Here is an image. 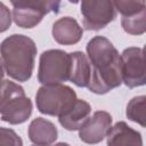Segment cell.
<instances>
[{"mask_svg": "<svg viewBox=\"0 0 146 146\" xmlns=\"http://www.w3.org/2000/svg\"><path fill=\"white\" fill-rule=\"evenodd\" d=\"M13 17L19 27L32 29L38 25L48 13L57 14L59 1H13Z\"/></svg>", "mask_w": 146, "mask_h": 146, "instance_id": "8992f818", "label": "cell"}, {"mask_svg": "<svg viewBox=\"0 0 146 146\" xmlns=\"http://www.w3.org/2000/svg\"><path fill=\"white\" fill-rule=\"evenodd\" d=\"M35 99L41 113L59 117L74 106L78 98L75 91L68 86L52 84L39 88Z\"/></svg>", "mask_w": 146, "mask_h": 146, "instance_id": "277c9868", "label": "cell"}, {"mask_svg": "<svg viewBox=\"0 0 146 146\" xmlns=\"http://www.w3.org/2000/svg\"><path fill=\"white\" fill-rule=\"evenodd\" d=\"M90 64V80L88 89L98 95L106 94L122 83L121 57L105 36L97 35L87 44Z\"/></svg>", "mask_w": 146, "mask_h": 146, "instance_id": "6da1fadb", "label": "cell"}, {"mask_svg": "<svg viewBox=\"0 0 146 146\" xmlns=\"http://www.w3.org/2000/svg\"><path fill=\"white\" fill-rule=\"evenodd\" d=\"M70 55L59 49L46 50L40 56L38 80L43 86L62 84L70 76Z\"/></svg>", "mask_w": 146, "mask_h": 146, "instance_id": "5b68a950", "label": "cell"}, {"mask_svg": "<svg viewBox=\"0 0 146 146\" xmlns=\"http://www.w3.org/2000/svg\"><path fill=\"white\" fill-rule=\"evenodd\" d=\"M91 112L90 105L83 99H76L74 106L64 115L59 116V123L68 131L79 130L88 120Z\"/></svg>", "mask_w": 146, "mask_h": 146, "instance_id": "5bb4252c", "label": "cell"}, {"mask_svg": "<svg viewBox=\"0 0 146 146\" xmlns=\"http://www.w3.org/2000/svg\"><path fill=\"white\" fill-rule=\"evenodd\" d=\"M115 10H119L122 16H131L137 13H139L143 9H146V2L144 0L140 1H112Z\"/></svg>", "mask_w": 146, "mask_h": 146, "instance_id": "e0dca14e", "label": "cell"}, {"mask_svg": "<svg viewBox=\"0 0 146 146\" xmlns=\"http://www.w3.org/2000/svg\"><path fill=\"white\" fill-rule=\"evenodd\" d=\"M81 14L86 30L97 31L111 23L116 15L112 1L107 0H86L81 2Z\"/></svg>", "mask_w": 146, "mask_h": 146, "instance_id": "ba28073f", "label": "cell"}, {"mask_svg": "<svg viewBox=\"0 0 146 146\" xmlns=\"http://www.w3.org/2000/svg\"><path fill=\"white\" fill-rule=\"evenodd\" d=\"M121 24L123 30L129 34H143L146 31V9L131 16H122Z\"/></svg>", "mask_w": 146, "mask_h": 146, "instance_id": "9a60e30c", "label": "cell"}, {"mask_svg": "<svg viewBox=\"0 0 146 146\" xmlns=\"http://www.w3.org/2000/svg\"><path fill=\"white\" fill-rule=\"evenodd\" d=\"M3 78V68H2V63H1V59H0V82Z\"/></svg>", "mask_w": 146, "mask_h": 146, "instance_id": "ffe728a7", "label": "cell"}, {"mask_svg": "<svg viewBox=\"0 0 146 146\" xmlns=\"http://www.w3.org/2000/svg\"><path fill=\"white\" fill-rule=\"evenodd\" d=\"M106 137L107 146H143L141 135L123 121L111 127Z\"/></svg>", "mask_w": 146, "mask_h": 146, "instance_id": "30bf717a", "label": "cell"}, {"mask_svg": "<svg viewBox=\"0 0 146 146\" xmlns=\"http://www.w3.org/2000/svg\"><path fill=\"white\" fill-rule=\"evenodd\" d=\"M57 128L56 125L43 119H34L29 127V138L35 145H50L57 139Z\"/></svg>", "mask_w": 146, "mask_h": 146, "instance_id": "7c38bea8", "label": "cell"}, {"mask_svg": "<svg viewBox=\"0 0 146 146\" xmlns=\"http://www.w3.org/2000/svg\"><path fill=\"white\" fill-rule=\"evenodd\" d=\"M32 146H49V145H32Z\"/></svg>", "mask_w": 146, "mask_h": 146, "instance_id": "7402d4cb", "label": "cell"}, {"mask_svg": "<svg viewBox=\"0 0 146 146\" xmlns=\"http://www.w3.org/2000/svg\"><path fill=\"white\" fill-rule=\"evenodd\" d=\"M55 146H70V145L66 144V143H58V144H56Z\"/></svg>", "mask_w": 146, "mask_h": 146, "instance_id": "44dd1931", "label": "cell"}, {"mask_svg": "<svg viewBox=\"0 0 146 146\" xmlns=\"http://www.w3.org/2000/svg\"><path fill=\"white\" fill-rule=\"evenodd\" d=\"M146 105V97L145 96H137L133 97L127 106V116L129 120L139 123L141 127H145L146 123V114H145V106Z\"/></svg>", "mask_w": 146, "mask_h": 146, "instance_id": "2e32d148", "label": "cell"}, {"mask_svg": "<svg viewBox=\"0 0 146 146\" xmlns=\"http://www.w3.org/2000/svg\"><path fill=\"white\" fill-rule=\"evenodd\" d=\"M32 113V102L25 96L24 89L9 80L0 82L1 120L10 124L25 122Z\"/></svg>", "mask_w": 146, "mask_h": 146, "instance_id": "3957f363", "label": "cell"}, {"mask_svg": "<svg viewBox=\"0 0 146 146\" xmlns=\"http://www.w3.org/2000/svg\"><path fill=\"white\" fill-rule=\"evenodd\" d=\"M70 55V76L68 80L78 87H88L90 80V64L87 56L81 51Z\"/></svg>", "mask_w": 146, "mask_h": 146, "instance_id": "4fadbf2b", "label": "cell"}, {"mask_svg": "<svg viewBox=\"0 0 146 146\" xmlns=\"http://www.w3.org/2000/svg\"><path fill=\"white\" fill-rule=\"evenodd\" d=\"M2 63L7 74L19 81H27L34 68L36 47L32 39L23 34H13L0 46Z\"/></svg>", "mask_w": 146, "mask_h": 146, "instance_id": "7a4b0ae2", "label": "cell"}, {"mask_svg": "<svg viewBox=\"0 0 146 146\" xmlns=\"http://www.w3.org/2000/svg\"><path fill=\"white\" fill-rule=\"evenodd\" d=\"M52 36L60 44H74L82 36V29L72 17H63L52 25Z\"/></svg>", "mask_w": 146, "mask_h": 146, "instance_id": "8fae6325", "label": "cell"}, {"mask_svg": "<svg viewBox=\"0 0 146 146\" xmlns=\"http://www.w3.org/2000/svg\"><path fill=\"white\" fill-rule=\"evenodd\" d=\"M0 146H23V141L14 130L0 127Z\"/></svg>", "mask_w": 146, "mask_h": 146, "instance_id": "ac0fdd59", "label": "cell"}, {"mask_svg": "<svg viewBox=\"0 0 146 146\" xmlns=\"http://www.w3.org/2000/svg\"><path fill=\"white\" fill-rule=\"evenodd\" d=\"M112 127V116L105 111H97L79 129V137L83 143L98 144Z\"/></svg>", "mask_w": 146, "mask_h": 146, "instance_id": "9c48e42d", "label": "cell"}, {"mask_svg": "<svg viewBox=\"0 0 146 146\" xmlns=\"http://www.w3.org/2000/svg\"><path fill=\"white\" fill-rule=\"evenodd\" d=\"M11 24V15L7 6L0 2V33L7 31Z\"/></svg>", "mask_w": 146, "mask_h": 146, "instance_id": "d6986e66", "label": "cell"}, {"mask_svg": "<svg viewBox=\"0 0 146 146\" xmlns=\"http://www.w3.org/2000/svg\"><path fill=\"white\" fill-rule=\"evenodd\" d=\"M121 57L122 81L129 88L144 86L146 82V65L144 49L130 47L123 50Z\"/></svg>", "mask_w": 146, "mask_h": 146, "instance_id": "52a82bcc", "label": "cell"}]
</instances>
